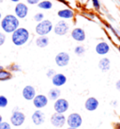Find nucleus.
<instances>
[{"mask_svg": "<svg viewBox=\"0 0 120 129\" xmlns=\"http://www.w3.org/2000/svg\"><path fill=\"white\" fill-rule=\"evenodd\" d=\"M12 78V74L9 70H1L0 71V81H7Z\"/></svg>", "mask_w": 120, "mask_h": 129, "instance_id": "23", "label": "nucleus"}, {"mask_svg": "<svg viewBox=\"0 0 120 129\" xmlns=\"http://www.w3.org/2000/svg\"><path fill=\"white\" fill-rule=\"evenodd\" d=\"M67 129H79V128H74V127H70V126H69Z\"/></svg>", "mask_w": 120, "mask_h": 129, "instance_id": "41", "label": "nucleus"}, {"mask_svg": "<svg viewBox=\"0 0 120 129\" xmlns=\"http://www.w3.org/2000/svg\"><path fill=\"white\" fill-rule=\"evenodd\" d=\"M53 24L49 19H44L38 23L35 26V32L38 36H47L53 31Z\"/></svg>", "mask_w": 120, "mask_h": 129, "instance_id": "3", "label": "nucleus"}, {"mask_svg": "<svg viewBox=\"0 0 120 129\" xmlns=\"http://www.w3.org/2000/svg\"><path fill=\"white\" fill-rule=\"evenodd\" d=\"M115 129H120V123L116 124V126H115Z\"/></svg>", "mask_w": 120, "mask_h": 129, "instance_id": "39", "label": "nucleus"}, {"mask_svg": "<svg viewBox=\"0 0 120 129\" xmlns=\"http://www.w3.org/2000/svg\"><path fill=\"white\" fill-rule=\"evenodd\" d=\"M60 95H61V90L58 89V88H53V89H51L49 90V92H48V99L50 100H53V101H55L57 100L58 98H60Z\"/></svg>", "mask_w": 120, "mask_h": 129, "instance_id": "22", "label": "nucleus"}, {"mask_svg": "<svg viewBox=\"0 0 120 129\" xmlns=\"http://www.w3.org/2000/svg\"><path fill=\"white\" fill-rule=\"evenodd\" d=\"M0 129H11V123L7 122H2L0 123Z\"/></svg>", "mask_w": 120, "mask_h": 129, "instance_id": "31", "label": "nucleus"}, {"mask_svg": "<svg viewBox=\"0 0 120 129\" xmlns=\"http://www.w3.org/2000/svg\"><path fill=\"white\" fill-rule=\"evenodd\" d=\"M57 16L59 17L61 20H71V19L74 18L75 16V12L72 9H69V8H66V9H61L57 11Z\"/></svg>", "mask_w": 120, "mask_h": 129, "instance_id": "14", "label": "nucleus"}, {"mask_svg": "<svg viewBox=\"0 0 120 129\" xmlns=\"http://www.w3.org/2000/svg\"><path fill=\"white\" fill-rule=\"evenodd\" d=\"M54 75H55V71H54L53 69H49V70L47 71V73H46L47 77H49V78H52Z\"/></svg>", "mask_w": 120, "mask_h": 129, "instance_id": "32", "label": "nucleus"}, {"mask_svg": "<svg viewBox=\"0 0 120 129\" xmlns=\"http://www.w3.org/2000/svg\"><path fill=\"white\" fill-rule=\"evenodd\" d=\"M99 70L103 73L108 72L110 69H111V61L108 57H101L99 61Z\"/></svg>", "mask_w": 120, "mask_h": 129, "instance_id": "19", "label": "nucleus"}, {"mask_svg": "<svg viewBox=\"0 0 120 129\" xmlns=\"http://www.w3.org/2000/svg\"><path fill=\"white\" fill-rule=\"evenodd\" d=\"M22 95L24 97V99H25L26 101H32L34 99V97L37 95L36 89L31 85H26L22 90Z\"/></svg>", "mask_w": 120, "mask_h": 129, "instance_id": "13", "label": "nucleus"}, {"mask_svg": "<svg viewBox=\"0 0 120 129\" xmlns=\"http://www.w3.org/2000/svg\"><path fill=\"white\" fill-rule=\"evenodd\" d=\"M29 13V7L24 2L16 3L14 7V15L19 20L25 19L27 17Z\"/></svg>", "mask_w": 120, "mask_h": 129, "instance_id": "5", "label": "nucleus"}, {"mask_svg": "<svg viewBox=\"0 0 120 129\" xmlns=\"http://www.w3.org/2000/svg\"><path fill=\"white\" fill-rule=\"evenodd\" d=\"M34 21L37 22V23H39V22H41L42 20L45 19V14L43 13V12H37L35 15H34Z\"/></svg>", "mask_w": 120, "mask_h": 129, "instance_id": "26", "label": "nucleus"}, {"mask_svg": "<svg viewBox=\"0 0 120 129\" xmlns=\"http://www.w3.org/2000/svg\"><path fill=\"white\" fill-rule=\"evenodd\" d=\"M0 26L6 34H11L20 26V20L14 14H6L0 21Z\"/></svg>", "mask_w": 120, "mask_h": 129, "instance_id": "1", "label": "nucleus"}, {"mask_svg": "<svg viewBox=\"0 0 120 129\" xmlns=\"http://www.w3.org/2000/svg\"><path fill=\"white\" fill-rule=\"evenodd\" d=\"M11 2H13V3H19V2H21V0H10Z\"/></svg>", "mask_w": 120, "mask_h": 129, "instance_id": "36", "label": "nucleus"}, {"mask_svg": "<svg viewBox=\"0 0 120 129\" xmlns=\"http://www.w3.org/2000/svg\"><path fill=\"white\" fill-rule=\"evenodd\" d=\"M38 8L42 10V11H49V10H52L53 7V4L51 0H40L38 5Z\"/></svg>", "mask_w": 120, "mask_h": 129, "instance_id": "21", "label": "nucleus"}, {"mask_svg": "<svg viewBox=\"0 0 120 129\" xmlns=\"http://www.w3.org/2000/svg\"><path fill=\"white\" fill-rule=\"evenodd\" d=\"M92 2V5H93V7L95 9L96 11H100V2H99V0H91Z\"/></svg>", "mask_w": 120, "mask_h": 129, "instance_id": "29", "label": "nucleus"}, {"mask_svg": "<svg viewBox=\"0 0 120 129\" xmlns=\"http://www.w3.org/2000/svg\"><path fill=\"white\" fill-rule=\"evenodd\" d=\"M30 39V32L24 26H19L14 32L11 33V42L15 46H23Z\"/></svg>", "mask_w": 120, "mask_h": 129, "instance_id": "2", "label": "nucleus"}, {"mask_svg": "<svg viewBox=\"0 0 120 129\" xmlns=\"http://www.w3.org/2000/svg\"><path fill=\"white\" fill-rule=\"evenodd\" d=\"M52 83L55 88L64 86L67 83V76L61 73H55V75L52 77Z\"/></svg>", "mask_w": 120, "mask_h": 129, "instance_id": "15", "label": "nucleus"}, {"mask_svg": "<svg viewBox=\"0 0 120 129\" xmlns=\"http://www.w3.org/2000/svg\"><path fill=\"white\" fill-rule=\"evenodd\" d=\"M117 49H118V51H119V52H120V44H119V45H118V46H117Z\"/></svg>", "mask_w": 120, "mask_h": 129, "instance_id": "43", "label": "nucleus"}, {"mask_svg": "<svg viewBox=\"0 0 120 129\" xmlns=\"http://www.w3.org/2000/svg\"><path fill=\"white\" fill-rule=\"evenodd\" d=\"M66 123L70 127H74V128H79L83 123V118L79 113H71L67 117Z\"/></svg>", "mask_w": 120, "mask_h": 129, "instance_id": "6", "label": "nucleus"}, {"mask_svg": "<svg viewBox=\"0 0 120 129\" xmlns=\"http://www.w3.org/2000/svg\"><path fill=\"white\" fill-rule=\"evenodd\" d=\"M53 31L57 36L67 35L68 33L70 32V25L65 20H60V21L57 22L55 25H53Z\"/></svg>", "mask_w": 120, "mask_h": 129, "instance_id": "4", "label": "nucleus"}, {"mask_svg": "<svg viewBox=\"0 0 120 129\" xmlns=\"http://www.w3.org/2000/svg\"><path fill=\"white\" fill-rule=\"evenodd\" d=\"M58 1H60L61 3H63V4H66V5H68V3L66 2V1H65V0H58Z\"/></svg>", "mask_w": 120, "mask_h": 129, "instance_id": "37", "label": "nucleus"}, {"mask_svg": "<svg viewBox=\"0 0 120 129\" xmlns=\"http://www.w3.org/2000/svg\"><path fill=\"white\" fill-rule=\"evenodd\" d=\"M8 70L10 71V72H21L22 69H21V66L18 64H11L10 65L9 67H8Z\"/></svg>", "mask_w": 120, "mask_h": 129, "instance_id": "28", "label": "nucleus"}, {"mask_svg": "<svg viewBox=\"0 0 120 129\" xmlns=\"http://www.w3.org/2000/svg\"><path fill=\"white\" fill-rule=\"evenodd\" d=\"M115 88H116V90H118V91H120V79L117 80L116 82H115Z\"/></svg>", "mask_w": 120, "mask_h": 129, "instance_id": "35", "label": "nucleus"}, {"mask_svg": "<svg viewBox=\"0 0 120 129\" xmlns=\"http://www.w3.org/2000/svg\"><path fill=\"white\" fill-rule=\"evenodd\" d=\"M3 1H4V0H0V4H1V3H3Z\"/></svg>", "mask_w": 120, "mask_h": 129, "instance_id": "44", "label": "nucleus"}, {"mask_svg": "<svg viewBox=\"0 0 120 129\" xmlns=\"http://www.w3.org/2000/svg\"><path fill=\"white\" fill-rule=\"evenodd\" d=\"M104 25H105V26L107 27V28L109 29V30H111V31L113 33V35L116 37L117 39L120 40V32L117 30V29H115L113 25H111L110 24H108V23H104Z\"/></svg>", "mask_w": 120, "mask_h": 129, "instance_id": "24", "label": "nucleus"}, {"mask_svg": "<svg viewBox=\"0 0 120 129\" xmlns=\"http://www.w3.org/2000/svg\"><path fill=\"white\" fill-rule=\"evenodd\" d=\"M95 51L98 55L105 56V55H107L110 52L109 43H106V42H99V43H97V45H96Z\"/></svg>", "mask_w": 120, "mask_h": 129, "instance_id": "17", "label": "nucleus"}, {"mask_svg": "<svg viewBox=\"0 0 120 129\" xmlns=\"http://www.w3.org/2000/svg\"><path fill=\"white\" fill-rule=\"evenodd\" d=\"M49 38L47 36H39L35 41L36 45L39 48H45L49 45Z\"/></svg>", "mask_w": 120, "mask_h": 129, "instance_id": "20", "label": "nucleus"}, {"mask_svg": "<svg viewBox=\"0 0 120 129\" xmlns=\"http://www.w3.org/2000/svg\"><path fill=\"white\" fill-rule=\"evenodd\" d=\"M83 14L85 15V17H88L89 19H91V20H94L96 18L95 13H93V12H84Z\"/></svg>", "mask_w": 120, "mask_h": 129, "instance_id": "33", "label": "nucleus"}, {"mask_svg": "<svg viewBox=\"0 0 120 129\" xmlns=\"http://www.w3.org/2000/svg\"><path fill=\"white\" fill-rule=\"evenodd\" d=\"M70 108V103L67 99L65 98H58L57 100L54 101L53 103V109L57 113L64 114L65 112H67L68 109Z\"/></svg>", "mask_w": 120, "mask_h": 129, "instance_id": "7", "label": "nucleus"}, {"mask_svg": "<svg viewBox=\"0 0 120 129\" xmlns=\"http://www.w3.org/2000/svg\"><path fill=\"white\" fill-rule=\"evenodd\" d=\"M32 122L35 125H40L45 122V114L40 109H37L31 116Z\"/></svg>", "mask_w": 120, "mask_h": 129, "instance_id": "16", "label": "nucleus"}, {"mask_svg": "<svg viewBox=\"0 0 120 129\" xmlns=\"http://www.w3.org/2000/svg\"><path fill=\"white\" fill-rule=\"evenodd\" d=\"M33 105L37 109H41L48 105L49 99L44 94H37L33 99Z\"/></svg>", "mask_w": 120, "mask_h": 129, "instance_id": "11", "label": "nucleus"}, {"mask_svg": "<svg viewBox=\"0 0 120 129\" xmlns=\"http://www.w3.org/2000/svg\"><path fill=\"white\" fill-rule=\"evenodd\" d=\"M3 122V118H2V115L0 114V123Z\"/></svg>", "mask_w": 120, "mask_h": 129, "instance_id": "38", "label": "nucleus"}, {"mask_svg": "<svg viewBox=\"0 0 120 129\" xmlns=\"http://www.w3.org/2000/svg\"><path fill=\"white\" fill-rule=\"evenodd\" d=\"M6 40H7V36H6V33L0 32V46H2L4 43H6Z\"/></svg>", "mask_w": 120, "mask_h": 129, "instance_id": "30", "label": "nucleus"}, {"mask_svg": "<svg viewBox=\"0 0 120 129\" xmlns=\"http://www.w3.org/2000/svg\"><path fill=\"white\" fill-rule=\"evenodd\" d=\"M71 60V56L67 52H59L54 57V61L58 67H66Z\"/></svg>", "mask_w": 120, "mask_h": 129, "instance_id": "8", "label": "nucleus"}, {"mask_svg": "<svg viewBox=\"0 0 120 129\" xmlns=\"http://www.w3.org/2000/svg\"><path fill=\"white\" fill-rule=\"evenodd\" d=\"M99 100L96 97H89L85 103V108L88 111H95L99 108Z\"/></svg>", "mask_w": 120, "mask_h": 129, "instance_id": "18", "label": "nucleus"}, {"mask_svg": "<svg viewBox=\"0 0 120 129\" xmlns=\"http://www.w3.org/2000/svg\"><path fill=\"white\" fill-rule=\"evenodd\" d=\"M71 36L75 42L83 43L86 39V33H85V29H83L82 27H75L71 30Z\"/></svg>", "mask_w": 120, "mask_h": 129, "instance_id": "12", "label": "nucleus"}, {"mask_svg": "<svg viewBox=\"0 0 120 129\" xmlns=\"http://www.w3.org/2000/svg\"><path fill=\"white\" fill-rule=\"evenodd\" d=\"M40 2V0H26V4L30 6H35Z\"/></svg>", "mask_w": 120, "mask_h": 129, "instance_id": "34", "label": "nucleus"}, {"mask_svg": "<svg viewBox=\"0 0 120 129\" xmlns=\"http://www.w3.org/2000/svg\"><path fill=\"white\" fill-rule=\"evenodd\" d=\"M3 69H4L3 66H1V65H0V71H1V70H3Z\"/></svg>", "mask_w": 120, "mask_h": 129, "instance_id": "42", "label": "nucleus"}, {"mask_svg": "<svg viewBox=\"0 0 120 129\" xmlns=\"http://www.w3.org/2000/svg\"><path fill=\"white\" fill-rule=\"evenodd\" d=\"M8 104H9V100L5 95H0V108H7Z\"/></svg>", "mask_w": 120, "mask_h": 129, "instance_id": "27", "label": "nucleus"}, {"mask_svg": "<svg viewBox=\"0 0 120 129\" xmlns=\"http://www.w3.org/2000/svg\"><path fill=\"white\" fill-rule=\"evenodd\" d=\"M3 18V16H2V12H1V11H0V21H1V19Z\"/></svg>", "mask_w": 120, "mask_h": 129, "instance_id": "40", "label": "nucleus"}, {"mask_svg": "<svg viewBox=\"0 0 120 129\" xmlns=\"http://www.w3.org/2000/svg\"><path fill=\"white\" fill-rule=\"evenodd\" d=\"M74 53L77 56H83L85 53V48L83 45H77L74 48Z\"/></svg>", "mask_w": 120, "mask_h": 129, "instance_id": "25", "label": "nucleus"}, {"mask_svg": "<svg viewBox=\"0 0 120 129\" xmlns=\"http://www.w3.org/2000/svg\"><path fill=\"white\" fill-rule=\"evenodd\" d=\"M66 121H67V118L65 117V115L61 113L55 112L51 116V123L57 128L63 127L66 124Z\"/></svg>", "mask_w": 120, "mask_h": 129, "instance_id": "10", "label": "nucleus"}, {"mask_svg": "<svg viewBox=\"0 0 120 129\" xmlns=\"http://www.w3.org/2000/svg\"><path fill=\"white\" fill-rule=\"evenodd\" d=\"M25 121V115L20 110L13 111L11 116V122L13 126H21Z\"/></svg>", "mask_w": 120, "mask_h": 129, "instance_id": "9", "label": "nucleus"}]
</instances>
